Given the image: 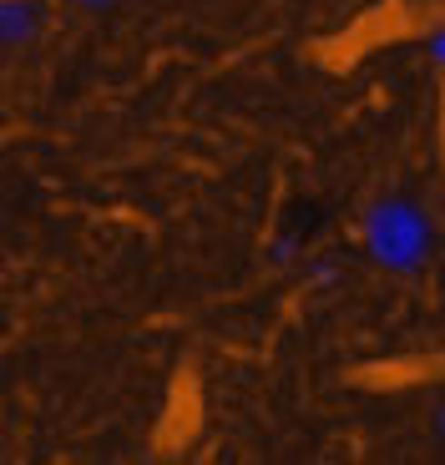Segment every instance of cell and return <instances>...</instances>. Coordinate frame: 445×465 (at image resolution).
Instances as JSON below:
<instances>
[{"label":"cell","instance_id":"1","mask_svg":"<svg viewBox=\"0 0 445 465\" xmlns=\"http://www.w3.org/2000/svg\"><path fill=\"white\" fill-rule=\"evenodd\" d=\"M370 248H375V258H385V263L410 268L415 258L425 253V223L415 218L405 203H385V208H375V218H370Z\"/></svg>","mask_w":445,"mask_h":465},{"label":"cell","instance_id":"2","mask_svg":"<svg viewBox=\"0 0 445 465\" xmlns=\"http://www.w3.org/2000/svg\"><path fill=\"white\" fill-rule=\"evenodd\" d=\"M25 31H31L25 0H0V46H5V41H21Z\"/></svg>","mask_w":445,"mask_h":465},{"label":"cell","instance_id":"3","mask_svg":"<svg viewBox=\"0 0 445 465\" xmlns=\"http://www.w3.org/2000/svg\"><path fill=\"white\" fill-rule=\"evenodd\" d=\"M76 5H92V11H96V5H112V0H76Z\"/></svg>","mask_w":445,"mask_h":465},{"label":"cell","instance_id":"4","mask_svg":"<svg viewBox=\"0 0 445 465\" xmlns=\"http://www.w3.org/2000/svg\"><path fill=\"white\" fill-rule=\"evenodd\" d=\"M435 56H440V61H445V35H440V41H435Z\"/></svg>","mask_w":445,"mask_h":465},{"label":"cell","instance_id":"5","mask_svg":"<svg viewBox=\"0 0 445 465\" xmlns=\"http://www.w3.org/2000/svg\"><path fill=\"white\" fill-rule=\"evenodd\" d=\"M440 430H445V420H440Z\"/></svg>","mask_w":445,"mask_h":465}]
</instances>
